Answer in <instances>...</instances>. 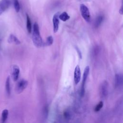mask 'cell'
Here are the masks:
<instances>
[{"label": "cell", "mask_w": 123, "mask_h": 123, "mask_svg": "<svg viewBox=\"0 0 123 123\" xmlns=\"http://www.w3.org/2000/svg\"><path fill=\"white\" fill-rule=\"evenodd\" d=\"M32 40L34 45L37 48L44 46V43L40 34L39 26L37 23H35L33 25Z\"/></svg>", "instance_id": "1"}, {"label": "cell", "mask_w": 123, "mask_h": 123, "mask_svg": "<svg viewBox=\"0 0 123 123\" xmlns=\"http://www.w3.org/2000/svg\"><path fill=\"white\" fill-rule=\"evenodd\" d=\"M80 11L84 19L89 22L90 20V14L88 8L85 4H82L80 6Z\"/></svg>", "instance_id": "2"}, {"label": "cell", "mask_w": 123, "mask_h": 123, "mask_svg": "<svg viewBox=\"0 0 123 123\" xmlns=\"http://www.w3.org/2000/svg\"><path fill=\"white\" fill-rule=\"evenodd\" d=\"M89 73V67L88 66H86L84 70V74H83V80H82V85L81 87V89H80V96L81 97H83L85 94V86L86 84V79L87 78V76L88 75Z\"/></svg>", "instance_id": "3"}, {"label": "cell", "mask_w": 123, "mask_h": 123, "mask_svg": "<svg viewBox=\"0 0 123 123\" xmlns=\"http://www.w3.org/2000/svg\"><path fill=\"white\" fill-rule=\"evenodd\" d=\"M28 85V82L25 80L22 79L20 80L17 84L16 86V91L17 93H20L22 92L27 87Z\"/></svg>", "instance_id": "4"}, {"label": "cell", "mask_w": 123, "mask_h": 123, "mask_svg": "<svg viewBox=\"0 0 123 123\" xmlns=\"http://www.w3.org/2000/svg\"><path fill=\"white\" fill-rule=\"evenodd\" d=\"M108 83L107 81H104L100 85L99 88V93L101 98H105L108 94Z\"/></svg>", "instance_id": "5"}, {"label": "cell", "mask_w": 123, "mask_h": 123, "mask_svg": "<svg viewBox=\"0 0 123 123\" xmlns=\"http://www.w3.org/2000/svg\"><path fill=\"white\" fill-rule=\"evenodd\" d=\"M10 3V0H1L0 1V15L8 9Z\"/></svg>", "instance_id": "6"}, {"label": "cell", "mask_w": 123, "mask_h": 123, "mask_svg": "<svg viewBox=\"0 0 123 123\" xmlns=\"http://www.w3.org/2000/svg\"><path fill=\"white\" fill-rule=\"evenodd\" d=\"M59 12L56 13L53 16L52 18V23H53V32L54 33H56L58 29L59 26Z\"/></svg>", "instance_id": "7"}, {"label": "cell", "mask_w": 123, "mask_h": 123, "mask_svg": "<svg viewBox=\"0 0 123 123\" xmlns=\"http://www.w3.org/2000/svg\"><path fill=\"white\" fill-rule=\"evenodd\" d=\"M81 79V71L79 65H77L74 72V81L76 85L78 84Z\"/></svg>", "instance_id": "8"}, {"label": "cell", "mask_w": 123, "mask_h": 123, "mask_svg": "<svg viewBox=\"0 0 123 123\" xmlns=\"http://www.w3.org/2000/svg\"><path fill=\"white\" fill-rule=\"evenodd\" d=\"M20 73V69L18 66L14 65L12 68V77L13 81L17 80Z\"/></svg>", "instance_id": "9"}, {"label": "cell", "mask_w": 123, "mask_h": 123, "mask_svg": "<svg viewBox=\"0 0 123 123\" xmlns=\"http://www.w3.org/2000/svg\"><path fill=\"white\" fill-rule=\"evenodd\" d=\"M123 83L122 75L120 74H117L115 76V85L116 87H119L122 85Z\"/></svg>", "instance_id": "10"}, {"label": "cell", "mask_w": 123, "mask_h": 123, "mask_svg": "<svg viewBox=\"0 0 123 123\" xmlns=\"http://www.w3.org/2000/svg\"><path fill=\"white\" fill-rule=\"evenodd\" d=\"M8 41L9 43H14L16 45H19L21 43L20 40L14 35L12 34L10 35L8 39Z\"/></svg>", "instance_id": "11"}, {"label": "cell", "mask_w": 123, "mask_h": 123, "mask_svg": "<svg viewBox=\"0 0 123 123\" xmlns=\"http://www.w3.org/2000/svg\"><path fill=\"white\" fill-rule=\"evenodd\" d=\"M8 111L6 109L2 111V112L1 113V123H5L8 116Z\"/></svg>", "instance_id": "12"}, {"label": "cell", "mask_w": 123, "mask_h": 123, "mask_svg": "<svg viewBox=\"0 0 123 123\" xmlns=\"http://www.w3.org/2000/svg\"><path fill=\"white\" fill-rule=\"evenodd\" d=\"M26 28L28 32L29 33H30L31 32L32 30V25L31 22L30 18L29 16V15L26 13Z\"/></svg>", "instance_id": "13"}, {"label": "cell", "mask_w": 123, "mask_h": 123, "mask_svg": "<svg viewBox=\"0 0 123 123\" xmlns=\"http://www.w3.org/2000/svg\"><path fill=\"white\" fill-rule=\"evenodd\" d=\"M5 89H6V91L7 95L8 96H10L11 94V87H10V79L9 76L7 77L6 81Z\"/></svg>", "instance_id": "14"}, {"label": "cell", "mask_w": 123, "mask_h": 123, "mask_svg": "<svg viewBox=\"0 0 123 123\" xmlns=\"http://www.w3.org/2000/svg\"><path fill=\"white\" fill-rule=\"evenodd\" d=\"M59 18L62 21L65 22L70 19V16L68 14V13L66 12H64L62 13L59 14Z\"/></svg>", "instance_id": "15"}, {"label": "cell", "mask_w": 123, "mask_h": 123, "mask_svg": "<svg viewBox=\"0 0 123 123\" xmlns=\"http://www.w3.org/2000/svg\"><path fill=\"white\" fill-rule=\"evenodd\" d=\"M103 20V16L102 15L98 16L95 21V27H98L101 25V23Z\"/></svg>", "instance_id": "16"}, {"label": "cell", "mask_w": 123, "mask_h": 123, "mask_svg": "<svg viewBox=\"0 0 123 123\" xmlns=\"http://www.w3.org/2000/svg\"><path fill=\"white\" fill-rule=\"evenodd\" d=\"M53 42V37L51 36H49L47 38L46 42L45 43H44V46H50L52 44Z\"/></svg>", "instance_id": "17"}, {"label": "cell", "mask_w": 123, "mask_h": 123, "mask_svg": "<svg viewBox=\"0 0 123 123\" xmlns=\"http://www.w3.org/2000/svg\"><path fill=\"white\" fill-rule=\"evenodd\" d=\"M13 5L15 11L17 12H19L20 9V6L18 0H13Z\"/></svg>", "instance_id": "18"}, {"label": "cell", "mask_w": 123, "mask_h": 123, "mask_svg": "<svg viewBox=\"0 0 123 123\" xmlns=\"http://www.w3.org/2000/svg\"><path fill=\"white\" fill-rule=\"evenodd\" d=\"M103 106V102H102V101H99V102L98 103V104L96 106V107H95V109H94L95 111H96V112H98V111H99L101 109V108H102Z\"/></svg>", "instance_id": "19"}, {"label": "cell", "mask_w": 123, "mask_h": 123, "mask_svg": "<svg viewBox=\"0 0 123 123\" xmlns=\"http://www.w3.org/2000/svg\"><path fill=\"white\" fill-rule=\"evenodd\" d=\"M75 49L76 50V51H77V52L78 53V55L80 59H82V53H81V51L80 50V49H78V48L77 47H75Z\"/></svg>", "instance_id": "20"}, {"label": "cell", "mask_w": 123, "mask_h": 123, "mask_svg": "<svg viewBox=\"0 0 123 123\" xmlns=\"http://www.w3.org/2000/svg\"><path fill=\"white\" fill-rule=\"evenodd\" d=\"M119 12H120V13L121 14H123V7H122V6L121 8L120 9V11H119Z\"/></svg>", "instance_id": "21"}]
</instances>
